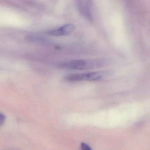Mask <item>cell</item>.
<instances>
[{
  "label": "cell",
  "mask_w": 150,
  "mask_h": 150,
  "mask_svg": "<svg viewBox=\"0 0 150 150\" xmlns=\"http://www.w3.org/2000/svg\"><path fill=\"white\" fill-rule=\"evenodd\" d=\"M81 150H92V149L87 144L85 143H81Z\"/></svg>",
  "instance_id": "obj_5"
},
{
  "label": "cell",
  "mask_w": 150,
  "mask_h": 150,
  "mask_svg": "<svg viewBox=\"0 0 150 150\" xmlns=\"http://www.w3.org/2000/svg\"><path fill=\"white\" fill-rule=\"evenodd\" d=\"M78 9L82 16L89 21L93 19L92 5L89 1H77Z\"/></svg>",
  "instance_id": "obj_4"
},
{
  "label": "cell",
  "mask_w": 150,
  "mask_h": 150,
  "mask_svg": "<svg viewBox=\"0 0 150 150\" xmlns=\"http://www.w3.org/2000/svg\"><path fill=\"white\" fill-rule=\"evenodd\" d=\"M110 71L90 72L85 73L73 74H69L64 77V80L67 82L79 81H97L103 80L111 75Z\"/></svg>",
  "instance_id": "obj_2"
},
{
  "label": "cell",
  "mask_w": 150,
  "mask_h": 150,
  "mask_svg": "<svg viewBox=\"0 0 150 150\" xmlns=\"http://www.w3.org/2000/svg\"><path fill=\"white\" fill-rule=\"evenodd\" d=\"M75 29V26L71 23L66 24L57 28L47 31V34L52 36L59 37L71 34Z\"/></svg>",
  "instance_id": "obj_3"
},
{
  "label": "cell",
  "mask_w": 150,
  "mask_h": 150,
  "mask_svg": "<svg viewBox=\"0 0 150 150\" xmlns=\"http://www.w3.org/2000/svg\"><path fill=\"white\" fill-rule=\"evenodd\" d=\"M107 63L106 60L102 59H75L62 62L59 64L58 67L65 70H89L103 67Z\"/></svg>",
  "instance_id": "obj_1"
},
{
  "label": "cell",
  "mask_w": 150,
  "mask_h": 150,
  "mask_svg": "<svg viewBox=\"0 0 150 150\" xmlns=\"http://www.w3.org/2000/svg\"><path fill=\"white\" fill-rule=\"evenodd\" d=\"M6 116L4 115V114L1 113V115H0V125L1 126L4 124L5 121H6Z\"/></svg>",
  "instance_id": "obj_6"
}]
</instances>
